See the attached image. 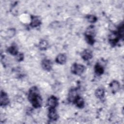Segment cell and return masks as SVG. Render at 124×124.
Wrapping results in <instances>:
<instances>
[{
    "label": "cell",
    "instance_id": "obj_4",
    "mask_svg": "<svg viewBox=\"0 0 124 124\" xmlns=\"http://www.w3.org/2000/svg\"><path fill=\"white\" fill-rule=\"evenodd\" d=\"M58 104V98L53 95L49 97L47 100V105L49 108H55Z\"/></svg>",
    "mask_w": 124,
    "mask_h": 124
},
{
    "label": "cell",
    "instance_id": "obj_11",
    "mask_svg": "<svg viewBox=\"0 0 124 124\" xmlns=\"http://www.w3.org/2000/svg\"><path fill=\"white\" fill-rule=\"evenodd\" d=\"M56 61L60 64H64L66 61V56L64 54H59L56 58Z\"/></svg>",
    "mask_w": 124,
    "mask_h": 124
},
{
    "label": "cell",
    "instance_id": "obj_10",
    "mask_svg": "<svg viewBox=\"0 0 124 124\" xmlns=\"http://www.w3.org/2000/svg\"><path fill=\"white\" fill-rule=\"evenodd\" d=\"M110 88L113 93H115L120 89V84L118 81L116 80H113L110 83Z\"/></svg>",
    "mask_w": 124,
    "mask_h": 124
},
{
    "label": "cell",
    "instance_id": "obj_1",
    "mask_svg": "<svg viewBox=\"0 0 124 124\" xmlns=\"http://www.w3.org/2000/svg\"><path fill=\"white\" fill-rule=\"evenodd\" d=\"M28 99L34 108H38L42 106V99L36 87H32L30 89Z\"/></svg>",
    "mask_w": 124,
    "mask_h": 124
},
{
    "label": "cell",
    "instance_id": "obj_5",
    "mask_svg": "<svg viewBox=\"0 0 124 124\" xmlns=\"http://www.w3.org/2000/svg\"><path fill=\"white\" fill-rule=\"evenodd\" d=\"M48 117L51 121H56L58 119V115L55 108H49Z\"/></svg>",
    "mask_w": 124,
    "mask_h": 124
},
{
    "label": "cell",
    "instance_id": "obj_15",
    "mask_svg": "<svg viewBox=\"0 0 124 124\" xmlns=\"http://www.w3.org/2000/svg\"><path fill=\"white\" fill-rule=\"evenodd\" d=\"M8 51L13 55H17L18 53V49L16 45H12L8 48Z\"/></svg>",
    "mask_w": 124,
    "mask_h": 124
},
{
    "label": "cell",
    "instance_id": "obj_18",
    "mask_svg": "<svg viewBox=\"0 0 124 124\" xmlns=\"http://www.w3.org/2000/svg\"><path fill=\"white\" fill-rule=\"evenodd\" d=\"M85 39L87 41V42L90 44V45H93V43H94V39L93 38V36H90V35H85Z\"/></svg>",
    "mask_w": 124,
    "mask_h": 124
},
{
    "label": "cell",
    "instance_id": "obj_9",
    "mask_svg": "<svg viewBox=\"0 0 124 124\" xmlns=\"http://www.w3.org/2000/svg\"><path fill=\"white\" fill-rule=\"evenodd\" d=\"M78 96L77 90L76 89H71L68 93V99L70 101H74Z\"/></svg>",
    "mask_w": 124,
    "mask_h": 124
},
{
    "label": "cell",
    "instance_id": "obj_7",
    "mask_svg": "<svg viewBox=\"0 0 124 124\" xmlns=\"http://www.w3.org/2000/svg\"><path fill=\"white\" fill-rule=\"evenodd\" d=\"M81 56L84 60L88 61L92 58L93 55L92 52L90 50L85 49L81 52Z\"/></svg>",
    "mask_w": 124,
    "mask_h": 124
},
{
    "label": "cell",
    "instance_id": "obj_8",
    "mask_svg": "<svg viewBox=\"0 0 124 124\" xmlns=\"http://www.w3.org/2000/svg\"><path fill=\"white\" fill-rule=\"evenodd\" d=\"M41 22L38 16H32L31 17V22L30 25L32 27L35 28L39 26L41 24Z\"/></svg>",
    "mask_w": 124,
    "mask_h": 124
},
{
    "label": "cell",
    "instance_id": "obj_20",
    "mask_svg": "<svg viewBox=\"0 0 124 124\" xmlns=\"http://www.w3.org/2000/svg\"><path fill=\"white\" fill-rule=\"evenodd\" d=\"M87 20L91 23H94L97 20V18L95 16L93 15H88L86 16Z\"/></svg>",
    "mask_w": 124,
    "mask_h": 124
},
{
    "label": "cell",
    "instance_id": "obj_17",
    "mask_svg": "<svg viewBox=\"0 0 124 124\" xmlns=\"http://www.w3.org/2000/svg\"><path fill=\"white\" fill-rule=\"evenodd\" d=\"M94 34H95V30H94V27L93 26H89L86 31L85 35L94 36Z\"/></svg>",
    "mask_w": 124,
    "mask_h": 124
},
{
    "label": "cell",
    "instance_id": "obj_16",
    "mask_svg": "<svg viewBox=\"0 0 124 124\" xmlns=\"http://www.w3.org/2000/svg\"><path fill=\"white\" fill-rule=\"evenodd\" d=\"M48 43L47 41L43 40L41 41L39 44V48L40 50H46L48 47Z\"/></svg>",
    "mask_w": 124,
    "mask_h": 124
},
{
    "label": "cell",
    "instance_id": "obj_21",
    "mask_svg": "<svg viewBox=\"0 0 124 124\" xmlns=\"http://www.w3.org/2000/svg\"><path fill=\"white\" fill-rule=\"evenodd\" d=\"M23 58H24V56H23V54L22 53H18L17 55H16V59L18 62L22 61L23 60Z\"/></svg>",
    "mask_w": 124,
    "mask_h": 124
},
{
    "label": "cell",
    "instance_id": "obj_2",
    "mask_svg": "<svg viewBox=\"0 0 124 124\" xmlns=\"http://www.w3.org/2000/svg\"><path fill=\"white\" fill-rule=\"evenodd\" d=\"M84 70L85 66L83 65L78 64L77 63H74L71 68V71L72 73L76 75H81Z\"/></svg>",
    "mask_w": 124,
    "mask_h": 124
},
{
    "label": "cell",
    "instance_id": "obj_12",
    "mask_svg": "<svg viewBox=\"0 0 124 124\" xmlns=\"http://www.w3.org/2000/svg\"><path fill=\"white\" fill-rule=\"evenodd\" d=\"M74 103L76 104L77 107L79 108H82L84 106V99L80 96H78L74 101Z\"/></svg>",
    "mask_w": 124,
    "mask_h": 124
},
{
    "label": "cell",
    "instance_id": "obj_14",
    "mask_svg": "<svg viewBox=\"0 0 124 124\" xmlns=\"http://www.w3.org/2000/svg\"><path fill=\"white\" fill-rule=\"evenodd\" d=\"M94 71L95 74L97 75L100 76L102 74H103L104 72V70L102 66H101L99 63H96L94 67Z\"/></svg>",
    "mask_w": 124,
    "mask_h": 124
},
{
    "label": "cell",
    "instance_id": "obj_6",
    "mask_svg": "<svg viewBox=\"0 0 124 124\" xmlns=\"http://www.w3.org/2000/svg\"><path fill=\"white\" fill-rule=\"evenodd\" d=\"M52 62L49 60L44 59L42 61V66L45 70L50 71L52 68Z\"/></svg>",
    "mask_w": 124,
    "mask_h": 124
},
{
    "label": "cell",
    "instance_id": "obj_19",
    "mask_svg": "<svg viewBox=\"0 0 124 124\" xmlns=\"http://www.w3.org/2000/svg\"><path fill=\"white\" fill-rule=\"evenodd\" d=\"M7 35L9 38L13 37L16 34V30L15 29L12 28L9 29L7 31Z\"/></svg>",
    "mask_w": 124,
    "mask_h": 124
},
{
    "label": "cell",
    "instance_id": "obj_3",
    "mask_svg": "<svg viewBox=\"0 0 124 124\" xmlns=\"http://www.w3.org/2000/svg\"><path fill=\"white\" fill-rule=\"evenodd\" d=\"M0 102L1 106H5L9 103V99L7 94L2 91L0 92Z\"/></svg>",
    "mask_w": 124,
    "mask_h": 124
},
{
    "label": "cell",
    "instance_id": "obj_13",
    "mask_svg": "<svg viewBox=\"0 0 124 124\" xmlns=\"http://www.w3.org/2000/svg\"><path fill=\"white\" fill-rule=\"evenodd\" d=\"M95 95L98 98H102L105 95V90L103 88L99 87L97 88L95 92Z\"/></svg>",
    "mask_w": 124,
    "mask_h": 124
}]
</instances>
